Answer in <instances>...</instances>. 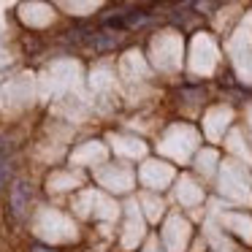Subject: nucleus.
<instances>
[{"instance_id": "f03ea898", "label": "nucleus", "mask_w": 252, "mask_h": 252, "mask_svg": "<svg viewBox=\"0 0 252 252\" xmlns=\"http://www.w3.org/2000/svg\"><path fill=\"white\" fill-rule=\"evenodd\" d=\"M11 179V147L3 136H0V190Z\"/></svg>"}, {"instance_id": "7ed1b4c3", "label": "nucleus", "mask_w": 252, "mask_h": 252, "mask_svg": "<svg viewBox=\"0 0 252 252\" xmlns=\"http://www.w3.org/2000/svg\"><path fill=\"white\" fill-rule=\"evenodd\" d=\"M117 41H120V38H117L114 33H106V30H103V33H93L90 44H93L95 49H111V46H114Z\"/></svg>"}, {"instance_id": "20e7f679", "label": "nucleus", "mask_w": 252, "mask_h": 252, "mask_svg": "<svg viewBox=\"0 0 252 252\" xmlns=\"http://www.w3.org/2000/svg\"><path fill=\"white\" fill-rule=\"evenodd\" d=\"M33 252H52V250H46V247H33Z\"/></svg>"}, {"instance_id": "f257e3e1", "label": "nucleus", "mask_w": 252, "mask_h": 252, "mask_svg": "<svg viewBox=\"0 0 252 252\" xmlns=\"http://www.w3.org/2000/svg\"><path fill=\"white\" fill-rule=\"evenodd\" d=\"M30 201H33V190H30L28 182H17L11 190V209L17 217H25V212L30 209Z\"/></svg>"}]
</instances>
